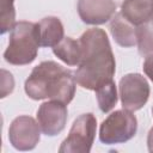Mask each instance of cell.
Here are the masks:
<instances>
[{"instance_id": "obj_6", "label": "cell", "mask_w": 153, "mask_h": 153, "mask_svg": "<svg viewBox=\"0 0 153 153\" xmlns=\"http://www.w3.org/2000/svg\"><path fill=\"white\" fill-rule=\"evenodd\" d=\"M120 98L123 109L128 111L140 110L149 98V85L147 79L140 73H129L121 78Z\"/></svg>"}, {"instance_id": "obj_4", "label": "cell", "mask_w": 153, "mask_h": 153, "mask_svg": "<svg viewBox=\"0 0 153 153\" xmlns=\"http://www.w3.org/2000/svg\"><path fill=\"white\" fill-rule=\"evenodd\" d=\"M137 131V120L126 109L111 112L99 127V140L105 145L124 143Z\"/></svg>"}, {"instance_id": "obj_8", "label": "cell", "mask_w": 153, "mask_h": 153, "mask_svg": "<svg viewBox=\"0 0 153 153\" xmlns=\"http://www.w3.org/2000/svg\"><path fill=\"white\" fill-rule=\"evenodd\" d=\"M36 117L42 133L47 136H55L65 129L68 110L65 103L50 99L39 105Z\"/></svg>"}, {"instance_id": "obj_16", "label": "cell", "mask_w": 153, "mask_h": 153, "mask_svg": "<svg viewBox=\"0 0 153 153\" xmlns=\"http://www.w3.org/2000/svg\"><path fill=\"white\" fill-rule=\"evenodd\" d=\"M14 0H0V32L1 35L11 31L16 24Z\"/></svg>"}, {"instance_id": "obj_10", "label": "cell", "mask_w": 153, "mask_h": 153, "mask_svg": "<svg viewBox=\"0 0 153 153\" xmlns=\"http://www.w3.org/2000/svg\"><path fill=\"white\" fill-rule=\"evenodd\" d=\"M121 13L135 26L143 24L153 17V0H124Z\"/></svg>"}, {"instance_id": "obj_11", "label": "cell", "mask_w": 153, "mask_h": 153, "mask_svg": "<svg viewBox=\"0 0 153 153\" xmlns=\"http://www.w3.org/2000/svg\"><path fill=\"white\" fill-rule=\"evenodd\" d=\"M135 25L127 20L121 12L115 13L110 22V32L115 42L123 47L130 48L136 44V32Z\"/></svg>"}, {"instance_id": "obj_19", "label": "cell", "mask_w": 153, "mask_h": 153, "mask_svg": "<svg viewBox=\"0 0 153 153\" xmlns=\"http://www.w3.org/2000/svg\"><path fill=\"white\" fill-rule=\"evenodd\" d=\"M147 147H148V151L153 153V127L149 129L147 135Z\"/></svg>"}, {"instance_id": "obj_9", "label": "cell", "mask_w": 153, "mask_h": 153, "mask_svg": "<svg viewBox=\"0 0 153 153\" xmlns=\"http://www.w3.org/2000/svg\"><path fill=\"white\" fill-rule=\"evenodd\" d=\"M78 14L88 25H102L116 13L115 0H78Z\"/></svg>"}, {"instance_id": "obj_7", "label": "cell", "mask_w": 153, "mask_h": 153, "mask_svg": "<svg viewBox=\"0 0 153 153\" xmlns=\"http://www.w3.org/2000/svg\"><path fill=\"white\" fill-rule=\"evenodd\" d=\"M41 127L31 116L16 117L8 128V140L18 151H31L41 140Z\"/></svg>"}, {"instance_id": "obj_18", "label": "cell", "mask_w": 153, "mask_h": 153, "mask_svg": "<svg viewBox=\"0 0 153 153\" xmlns=\"http://www.w3.org/2000/svg\"><path fill=\"white\" fill-rule=\"evenodd\" d=\"M142 69L145 74L151 79V81H153V54H149L146 56L142 65Z\"/></svg>"}, {"instance_id": "obj_14", "label": "cell", "mask_w": 153, "mask_h": 153, "mask_svg": "<svg viewBox=\"0 0 153 153\" xmlns=\"http://www.w3.org/2000/svg\"><path fill=\"white\" fill-rule=\"evenodd\" d=\"M94 92H96L98 106L102 112H104V114L109 112L117 104L118 96H117L116 84H115L114 79L109 80V81L104 82L103 85H100L99 87H97L94 90Z\"/></svg>"}, {"instance_id": "obj_12", "label": "cell", "mask_w": 153, "mask_h": 153, "mask_svg": "<svg viewBox=\"0 0 153 153\" xmlns=\"http://www.w3.org/2000/svg\"><path fill=\"white\" fill-rule=\"evenodd\" d=\"M38 36L41 47H55L65 38V30L57 17H45L38 23Z\"/></svg>"}, {"instance_id": "obj_1", "label": "cell", "mask_w": 153, "mask_h": 153, "mask_svg": "<svg viewBox=\"0 0 153 153\" xmlns=\"http://www.w3.org/2000/svg\"><path fill=\"white\" fill-rule=\"evenodd\" d=\"M81 59L74 72L75 81L86 90L94 91L104 82L112 80L116 72L115 56L103 29L86 30L79 38Z\"/></svg>"}, {"instance_id": "obj_5", "label": "cell", "mask_w": 153, "mask_h": 153, "mask_svg": "<svg viewBox=\"0 0 153 153\" xmlns=\"http://www.w3.org/2000/svg\"><path fill=\"white\" fill-rule=\"evenodd\" d=\"M97 120L92 112L80 115L72 124L68 136L62 141L60 153H88L94 142Z\"/></svg>"}, {"instance_id": "obj_13", "label": "cell", "mask_w": 153, "mask_h": 153, "mask_svg": "<svg viewBox=\"0 0 153 153\" xmlns=\"http://www.w3.org/2000/svg\"><path fill=\"white\" fill-rule=\"evenodd\" d=\"M53 53L68 66H78L81 59V45L79 39L65 37L59 44L53 47Z\"/></svg>"}, {"instance_id": "obj_2", "label": "cell", "mask_w": 153, "mask_h": 153, "mask_svg": "<svg viewBox=\"0 0 153 153\" xmlns=\"http://www.w3.org/2000/svg\"><path fill=\"white\" fill-rule=\"evenodd\" d=\"M76 81L72 71L55 61H43L25 80L24 90L33 100L51 99L69 104L75 96Z\"/></svg>"}, {"instance_id": "obj_20", "label": "cell", "mask_w": 153, "mask_h": 153, "mask_svg": "<svg viewBox=\"0 0 153 153\" xmlns=\"http://www.w3.org/2000/svg\"><path fill=\"white\" fill-rule=\"evenodd\" d=\"M151 20H152V23H153V17H152V19H151Z\"/></svg>"}, {"instance_id": "obj_3", "label": "cell", "mask_w": 153, "mask_h": 153, "mask_svg": "<svg viewBox=\"0 0 153 153\" xmlns=\"http://www.w3.org/2000/svg\"><path fill=\"white\" fill-rule=\"evenodd\" d=\"M39 47L37 23L20 20L10 31L8 45L4 53V59L11 65L25 66L35 61Z\"/></svg>"}, {"instance_id": "obj_17", "label": "cell", "mask_w": 153, "mask_h": 153, "mask_svg": "<svg viewBox=\"0 0 153 153\" xmlns=\"http://www.w3.org/2000/svg\"><path fill=\"white\" fill-rule=\"evenodd\" d=\"M2 73V86H1V98H5L8 93H11L14 88V80H13V76L11 73H8L7 71L2 69L1 71Z\"/></svg>"}, {"instance_id": "obj_21", "label": "cell", "mask_w": 153, "mask_h": 153, "mask_svg": "<svg viewBox=\"0 0 153 153\" xmlns=\"http://www.w3.org/2000/svg\"><path fill=\"white\" fill-rule=\"evenodd\" d=\"M152 114H153V108H152Z\"/></svg>"}, {"instance_id": "obj_15", "label": "cell", "mask_w": 153, "mask_h": 153, "mask_svg": "<svg viewBox=\"0 0 153 153\" xmlns=\"http://www.w3.org/2000/svg\"><path fill=\"white\" fill-rule=\"evenodd\" d=\"M136 32V45L139 54L147 56L153 54V23L148 20L143 24H140L135 29Z\"/></svg>"}]
</instances>
